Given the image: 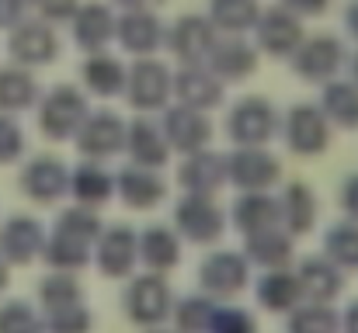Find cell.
Segmentation results:
<instances>
[{
    "label": "cell",
    "instance_id": "cell-1",
    "mask_svg": "<svg viewBox=\"0 0 358 333\" xmlns=\"http://www.w3.org/2000/svg\"><path fill=\"white\" fill-rule=\"evenodd\" d=\"M38 239H42V232L31 219H10L0 229V250L10 260H28L38 250Z\"/></svg>",
    "mask_w": 358,
    "mask_h": 333
},
{
    "label": "cell",
    "instance_id": "cell-2",
    "mask_svg": "<svg viewBox=\"0 0 358 333\" xmlns=\"http://www.w3.org/2000/svg\"><path fill=\"white\" fill-rule=\"evenodd\" d=\"M24 188H28V195L38 198V202L56 198V195L63 191V167H59L56 160H35V163L28 167V174H24Z\"/></svg>",
    "mask_w": 358,
    "mask_h": 333
},
{
    "label": "cell",
    "instance_id": "cell-3",
    "mask_svg": "<svg viewBox=\"0 0 358 333\" xmlns=\"http://www.w3.org/2000/svg\"><path fill=\"white\" fill-rule=\"evenodd\" d=\"M129 313L136 316V320H157L160 313H164V302H167V288L157 281V278H146V281H139L136 288H132V295H129Z\"/></svg>",
    "mask_w": 358,
    "mask_h": 333
},
{
    "label": "cell",
    "instance_id": "cell-4",
    "mask_svg": "<svg viewBox=\"0 0 358 333\" xmlns=\"http://www.w3.org/2000/svg\"><path fill=\"white\" fill-rule=\"evenodd\" d=\"M80 118V101L73 94H56L49 105H45V114H42V128L52 132V135H66L73 128V121Z\"/></svg>",
    "mask_w": 358,
    "mask_h": 333
},
{
    "label": "cell",
    "instance_id": "cell-5",
    "mask_svg": "<svg viewBox=\"0 0 358 333\" xmlns=\"http://www.w3.org/2000/svg\"><path fill=\"white\" fill-rule=\"evenodd\" d=\"M327 139H324V121L317 118L313 108H296L292 114V146L303 149V153H313L320 149Z\"/></svg>",
    "mask_w": 358,
    "mask_h": 333
},
{
    "label": "cell",
    "instance_id": "cell-6",
    "mask_svg": "<svg viewBox=\"0 0 358 333\" xmlns=\"http://www.w3.org/2000/svg\"><path fill=\"white\" fill-rule=\"evenodd\" d=\"M268 125H271V114L264 111L261 101H250V105H240L237 118H234V132L247 142H261L268 135Z\"/></svg>",
    "mask_w": 358,
    "mask_h": 333
},
{
    "label": "cell",
    "instance_id": "cell-7",
    "mask_svg": "<svg viewBox=\"0 0 358 333\" xmlns=\"http://www.w3.org/2000/svg\"><path fill=\"white\" fill-rule=\"evenodd\" d=\"M206 281L213 285V288H223V292H234L240 288V281H243V267H240L237 257H213L209 264H206Z\"/></svg>",
    "mask_w": 358,
    "mask_h": 333
},
{
    "label": "cell",
    "instance_id": "cell-8",
    "mask_svg": "<svg viewBox=\"0 0 358 333\" xmlns=\"http://www.w3.org/2000/svg\"><path fill=\"white\" fill-rule=\"evenodd\" d=\"M181 219H185V229H192V236H199V239H206V236H213L220 229V216L206 202L181 205Z\"/></svg>",
    "mask_w": 358,
    "mask_h": 333
},
{
    "label": "cell",
    "instance_id": "cell-9",
    "mask_svg": "<svg viewBox=\"0 0 358 333\" xmlns=\"http://www.w3.org/2000/svg\"><path fill=\"white\" fill-rule=\"evenodd\" d=\"M31 101V80L21 73H0V105L3 108H21Z\"/></svg>",
    "mask_w": 358,
    "mask_h": 333
},
{
    "label": "cell",
    "instance_id": "cell-10",
    "mask_svg": "<svg viewBox=\"0 0 358 333\" xmlns=\"http://www.w3.org/2000/svg\"><path fill=\"white\" fill-rule=\"evenodd\" d=\"M0 333H38V320L21 302H10L0 309Z\"/></svg>",
    "mask_w": 358,
    "mask_h": 333
},
{
    "label": "cell",
    "instance_id": "cell-11",
    "mask_svg": "<svg viewBox=\"0 0 358 333\" xmlns=\"http://www.w3.org/2000/svg\"><path fill=\"white\" fill-rule=\"evenodd\" d=\"M14 49H17L24 59H45V56L52 52V38H49L45 31H38V28H28V31L17 35Z\"/></svg>",
    "mask_w": 358,
    "mask_h": 333
},
{
    "label": "cell",
    "instance_id": "cell-12",
    "mask_svg": "<svg viewBox=\"0 0 358 333\" xmlns=\"http://www.w3.org/2000/svg\"><path fill=\"white\" fill-rule=\"evenodd\" d=\"M119 146V125L108 118H98L94 121V128H87V135H84V149H115Z\"/></svg>",
    "mask_w": 358,
    "mask_h": 333
},
{
    "label": "cell",
    "instance_id": "cell-13",
    "mask_svg": "<svg viewBox=\"0 0 358 333\" xmlns=\"http://www.w3.org/2000/svg\"><path fill=\"white\" fill-rule=\"evenodd\" d=\"M125 198L129 202H136V205H150L157 195H160V184L153 181V177H146V174H129L125 177Z\"/></svg>",
    "mask_w": 358,
    "mask_h": 333
},
{
    "label": "cell",
    "instance_id": "cell-14",
    "mask_svg": "<svg viewBox=\"0 0 358 333\" xmlns=\"http://www.w3.org/2000/svg\"><path fill=\"white\" fill-rule=\"evenodd\" d=\"M171 135L181 142V135H188L185 139V146H199L202 139H206V125H202V118H195V114H188V125H185V114L178 111L174 118H171Z\"/></svg>",
    "mask_w": 358,
    "mask_h": 333
},
{
    "label": "cell",
    "instance_id": "cell-15",
    "mask_svg": "<svg viewBox=\"0 0 358 333\" xmlns=\"http://www.w3.org/2000/svg\"><path fill=\"white\" fill-rule=\"evenodd\" d=\"M21 153V132L14 128V121L0 118V163L3 160H14Z\"/></svg>",
    "mask_w": 358,
    "mask_h": 333
},
{
    "label": "cell",
    "instance_id": "cell-16",
    "mask_svg": "<svg viewBox=\"0 0 358 333\" xmlns=\"http://www.w3.org/2000/svg\"><path fill=\"white\" fill-rule=\"evenodd\" d=\"M331 250H334L338 257L358 264V232L355 229H338V232L331 236Z\"/></svg>",
    "mask_w": 358,
    "mask_h": 333
},
{
    "label": "cell",
    "instance_id": "cell-17",
    "mask_svg": "<svg viewBox=\"0 0 358 333\" xmlns=\"http://www.w3.org/2000/svg\"><path fill=\"white\" fill-rule=\"evenodd\" d=\"M261 295H264V302H271V309H285L289 299H292V285L285 278H275L261 288Z\"/></svg>",
    "mask_w": 358,
    "mask_h": 333
},
{
    "label": "cell",
    "instance_id": "cell-18",
    "mask_svg": "<svg viewBox=\"0 0 358 333\" xmlns=\"http://www.w3.org/2000/svg\"><path fill=\"white\" fill-rule=\"evenodd\" d=\"M292 333H331V316L313 309V313H303L296 323H292Z\"/></svg>",
    "mask_w": 358,
    "mask_h": 333
},
{
    "label": "cell",
    "instance_id": "cell-19",
    "mask_svg": "<svg viewBox=\"0 0 358 333\" xmlns=\"http://www.w3.org/2000/svg\"><path fill=\"white\" fill-rule=\"evenodd\" d=\"M331 105L338 108V118H341V121H358V98L352 91L338 87V91L331 94Z\"/></svg>",
    "mask_w": 358,
    "mask_h": 333
},
{
    "label": "cell",
    "instance_id": "cell-20",
    "mask_svg": "<svg viewBox=\"0 0 358 333\" xmlns=\"http://www.w3.org/2000/svg\"><path fill=\"white\" fill-rule=\"evenodd\" d=\"M150 260H160V264L174 260V243L167 232H150Z\"/></svg>",
    "mask_w": 358,
    "mask_h": 333
},
{
    "label": "cell",
    "instance_id": "cell-21",
    "mask_svg": "<svg viewBox=\"0 0 358 333\" xmlns=\"http://www.w3.org/2000/svg\"><path fill=\"white\" fill-rule=\"evenodd\" d=\"M306 278H313L317 295H331V292L338 288V278H334L331 271H324L320 264H306Z\"/></svg>",
    "mask_w": 358,
    "mask_h": 333
},
{
    "label": "cell",
    "instance_id": "cell-22",
    "mask_svg": "<svg viewBox=\"0 0 358 333\" xmlns=\"http://www.w3.org/2000/svg\"><path fill=\"white\" fill-rule=\"evenodd\" d=\"M77 188H80V195H84V198H105L108 181H105V177H98V174H91V170H84V174H80V181H77Z\"/></svg>",
    "mask_w": 358,
    "mask_h": 333
},
{
    "label": "cell",
    "instance_id": "cell-23",
    "mask_svg": "<svg viewBox=\"0 0 358 333\" xmlns=\"http://www.w3.org/2000/svg\"><path fill=\"white\" fill-rule=\"evenodd\" d=\"M213 330L216 333H250V320H243L240 313H223V316H216Z\"/></svg>",
    "mask_w": 358,
    "mask_h": 333
},
{
    "label": "cell",
    "instance_id": "cell-24",
    "mask_svg": "<svg viewBox=\"0 0 358 333\" xmlns=\"http://www.w3.org/2000/svg\"><path fill=\"white\" fill-rule=\"evenodd\" d=\"M348 209L358 216V181H352V184H348Z\"/></svg>",
    "mask_w": 358,
    "mask_h": 333
},
{
    "label": "cell",
    "instance_id": "cell-25",
    "mask_svg": "<svg viewBox=\"0 0 358 333\" xmlns=\"http://www.w3.org/2000/svg\"><path fill=\"white\" fill-rule=\"evenodd\" d=\"M348 323H352V333H358V306H355V313H352V320H348Z\"/></svg>",
    "mask_w": 358,
    "mask_h": 333
},
{
    "label": "cell",
    "instance_id": "cell-26",
    "mask_svg": "<svg viewBox=\"0 0 358 333\" xmlns=\"http://www.w3.org/2000/svg\"><path fill=\"white\" fill-rule=\"evenodd\" d=\"M7 285V271H3V260H0V288Z\"/></svg>",
    "mask_w": 358,
    "mask_h": 333
}]
</instances>
